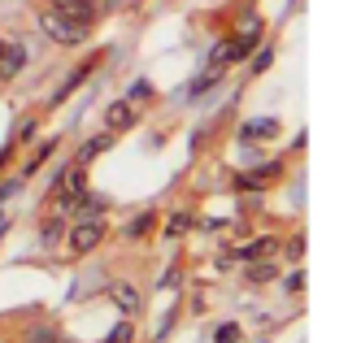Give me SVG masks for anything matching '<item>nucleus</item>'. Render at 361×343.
Here are the masks:
<instances>
[{
  "mask_svg": "<svg viewBox=\"0 0 361 343\" xmlns=\"http://www.w3.org/2000/svg\"><path fill=\"white\" fill-rule=\"evenodd\" d=\"M109 213V200L100 196V192H83L79 200L70 204V213L66 218H74V222H83V218H105Z\"/></svg>",
  "mask_w": 361,
  "mask_h": 343,
  "instance_id": "1a4fd4ad",
  "label": "nucleus"
},
{
  "mask_svg": "<svg viewBox=\"0 0 361 343\" xmlns=\"http://www.w3.org/2000/svg\"><path fill=\"white\" fill-rule=\"evenodd\" d=\"M152 230H157V213H152V208H144V213H135L131 222L122 226V239H126V244H144Z\"/></svg>",
  "mask_w": 361,
  "mask_h": 343,
  "instance_id": "9b49d317",
  "label": "nucleus"
},
{
  "mask_svg": "<svg viewBox=\"0 0 361 343\" xmlns=\"http://www.w3.org/2000/svg\"><path fill=\"white\" fill-rule=\"evenodd\" d=\"M218 83H222V74H218V70H204V74H196L192 83L183 87V100H200L204 92H214Z\"/></svg>",
  "mask_w": 361,
  "mask_h": 343,
  "instance_id": "f3484780",
  "label": "nucleus"
},
{
  "mask_svg": "<svg viewBox=\"0 0 361 343\" xmlns=\"http://www.w3.org/2000/svg\"><path fill=\"white\" fill-rule=\"evenodd\" d=\"M22 343H66V335L53 322H31L27 330H22Z\"/></svg>",
  "mask_w": 361,
  "mask_h": 343,
  "instance_id": "dca6fc26",
  "label": "nucleus"
},
{
  "mask_svg": "<svg viewBox=\"0 0 361 343\" xmlns=\"http://www.w3.org/2000/svg\"><path fill=\"white\" fill-rule=\"evenodd\" d=\"M270 61H274V48H262V52H257V61H252V74H266Z\"/></svg>",
  "mask_w": 361,
  "mask_h": 343,
  "instance_id": "a878e982",
  "label": "nucleus"
},
{
  "mask_svg": "<svg viewBox=\"0 0 361 343\" xmlns=\"http://www.w3.org/2000/svg\"><path fill=\"white\" fill-rule=\"evenodd\" d=\"M214 343H244V330H240V322H222V326L214 330Z\"/></svg>",
  "mask_w": 361,
  "mask_h": 343,
  "instance_id": "5701e85b",
  "label": "nucleus"
},
{
  "mask_svg": "<svg viewBox=\"0 0 361 343\" xmlns=\"http://www.w3.org/2000/svg\"><path fill=\"white\" fill-rule=\"evenodd\" d=\"M18 187H22V178H9V182H0V204H5V200L18 192Z\"/></svg>",
  "mask_w": 361,
  "mask_h": 343,
  "instance_id": "cd10ccee",
  "label": "nucleus"
},
{
  "mask_svg": "<svg viewBox=\"0 0 361 343\" xmlns=\"http://www.w3.org/2000/svg\"><path fill=\"white\" fill-rule=\"evenodd\" d=\"M66 213H61V208H57V213H48L44 222H39V248L44 252H53V248H61V239H66Z\"/></svg>",
  "mask_w": 361,
  "mask_h": 343,
  "instance_id": "9d476101",
  "label": "nucleus"
},
{
  "mask_svg": "<svg viewBox=\"0 0 361 343\" xmlns=\"http://www.w3.org/2000/svg\"><path fill=\"white\" fill-rule=\"evenodd\" d=\"M35 130H39V122L27 113V118H18V126H13V144H35Z\"/></svg>",
  "mask_w": 361,
  "mask_h": 343,
  "instance_id": "4be33fe9",
  "label": "nucleus"
},
{
  "mask_svg": "<svg viewBox=\"0 0 361 343\" xmlns=\"http://www.w3.org/2000/svg\"><path fill=\"white\" fill-rule=\"evenodd\" d=\"M288 256H305V235H296V239H288Z\"/></svg>",
  "mask_w": 361,
  "mask_h": 343,
  "instance_id": "c756f323",
  "label": "nucleus"
},
{
  "mask_svg": "<svg viewBox=\"0 0 361 343\" xmlns=\"http://www.w3.org/2000/svg\"><path fill=\"white\" fill-rule=\"evenodd\" d=\"M105 343H135V318H122V322L105 335Z\"/></svg>",
  "mask_w": 361,
  "mask_h": 343,
  "instance_id": "412c9836",
  "label": "nucleus"
},
{
  "mask_svg": "<svg viewBox=\"0 0 361 343\" xmlns=\"http://www.w3.org/2000/svg\"><path fill=\"white\" fill-rule=\"evenodd\" d=\"M244 174H248L252 182H262V187H270V182L283 178V161H257V166H248Z\"/></svg>",
  "mask_w": 361,
  "mask_h": 343,
  "instance_id": "6ab92c4d",
  "label": "nucleus"
},
{
  "mask_svg": "<svg viewBox=\"0 0 361 343\" xmlns=\"http://www.w3.org/2000/svg\"><path fill=\"white\" fill-rule=\"evenodd\" d=\"M274 248H279V239H274V235H257L252 244H240V248H235V261H257V256H274Z\"/></svg>",
  "mask_w": 361,
  "mask_h": 343,
  "instance_id": "2eb2a0df",
  "label": "nucleus"
},
{
  "mask_svg": "<svg viewBox=\"0 0 361 343\" xmlns=\"http://www.w3.org/2000/svg\"><path fill=\"white\" fill-rule=\"evenodd\" d=\"M279 118H248L244 126H240V144H270V139H279Z\"/></svg>",
  "mask_w": 361,
  "mask_h": 343,
  "instance_id": "0eeeda50",
  "label": "nucleus"
},
{
  "mask_svg": "<svg viewBox=\"0 0 361 343\" xmlns=\"http://www.w3.org/2000/svg\"><path fill=\"white\" fill-rule=\"evenodd\" d=\"M109 300L118 304V313H122V318H140V313H144V296H140V287L114 282V287H109Z\"/></svg>",
  "mask_w": 361,
  "mask_h": 343,
  "instance_id": "6e6552de",
  "label": "nucleus"
},
{
  "mask_svg": "<svg viewBox=\"0 0 361 343\" xmlns=\"http://www.w3.org/2000/svg\"><path fill=\"white\" fill-rule=\"evenodd\" d=\"M244 278H248V282H257V287H262V282H274V278H279V270H274V261H270V256H257V261H248V270H244Z\"/></svg>",
  "mask_w": 361,
  "mask_h": 343,
  "instance_id": "a211bd4d",
  "label": "nucleus"
},
{
  "mask_svg": "<svg viewBox=\"0 0 361 343\" xmlns=\"http://www.w3.org/2000/svg\"><path fill=\"white\" fill-rule=\"evenodd\" d=\"M231 66H235V35H222V39L209 48V61H204V70H218V74H226Z\"/></svg>",
  "mask_w": 361,
  "mask_h": 343,
  "instance_id": "f8f14e48",
  "label": "nucleus"
},
{
  "mask_svg": "<svg viewBox=\"0 0 361 343\" xmlns=\"http://www.w3.org/2000/svg\"><path fill=\"white\" fill-rule=\"evenodd\" d=\"M48 5H53V9H61L66 18H74V22H96V13H100V5H96V0H48Z\"/></svg>",
  "mask_w": 361,
  "mask_h": 343,
  "instance_id": "ddd939ff",
  "label": "nucleus"
},
{
  "mask_svg": "<svg viewBox=\"0 0 361 343\" xmlns=\"http://www.w3.org/2000/svg\"><path fill=\"white\" fill-rule=\"evenodd\" d=\"M39 31L53 39V44H61V48H79V44L92 39V26H87V22H74V18H66L61 9H53V5L39 9Z\"/></svg>",
  "mask_w": 361,
  "mask_h": 343,
  "instance_id": "f257e3e1",
  "label": "nucleus"
},
{
  "mask_svg": "<svg viewBox=\"0 0 361 343\" xmlns=\"http://www.w3.org/2000/svg\"><path fill=\"white\" fill-rule=\"evenodd\" d=\"M83 192H87V166L70 161V166H61V174H57V182H53V192H48V200H53L61 213H70V204L79 200Z\"/></svg>",
  "mask_w": 361,
  "mask_h": 343,
  "instance_id": "7ed1b4c3",
  "label": "nucleus"
},
{
  "mask_svg": "<svg viewBox=\"0 0 361 343\" xmlns=\"http://www.w3.org/2000/svg\"><path fill=\"white\" fill-rule=\"evenodd\" d=\"M105 235H109V222L105 218H83V222H70L66 226V252L70 256H87V252H96L100 244H105Z\"/></svg>",
  "mask_w": 361,
  "mask_h": 343,
  "instance_id": "f03ea898",
  "label": "nucleus"
},
{
  "mask_svg": "<svg viewBox=\"0 0 361 343\" xmlns=\"http://www.w3.org/2000/svg\"><path fill=\"white\" fill-rule=\"evenodd\" d=\"M100 57H105V52H96V57H83L79 66H74V70H70V74L61 78V83H57V92L48 96V109H61V104H66V100L74 96V87H83V83H87V74H92V70L100 66Z\"/></svg>",
  "mask_w": 361,
  "mask_h": 343,
  "instance_id": "20e7f679",
  "label": "nucleus"
},
{
  "mask_svg": "<svg viewBox=\"0 0 361 343\" xmlns=\"http://www.w3.org/2000/svg\"><path fill=\"white\" fill-rule=\"evenodd\" d=\"M31 52L27 44H13V39H0V83H13V78L27 70Z\"/></svg>",
  "mask_w": 361,
  "mask_h": 343,
  "instance_id": "39448f33",
  "label": "nucleus"
},
{
  "mask_svg": "<svg viewBox=\"0 0 361 343\" xmlns=\"http://www.w3.org/2000/svg\"><path fill=\"white\" fill-rule=\"evenodd\" d=\"M178 278H183V274H178V266H166V274H161V292H174Z\"/></svg>",
  "mask_w": 361,
  "mask_h": 343,
  "instance_id": "bb28decb",
  "label": "nucleus"
},
{
  "mask_svg": "<svg viewBox=\"0 0 361 343\" xmlns=\"http://www.w3.org/2000/svg\"><path fill=\"white\" fill-rule=\"evenodd\" d=\"M114 139H118L114 130H105V135H92V139H87V144H83L79 152H74V161H79V166H92L96 156H105V152L114 148Z\"/></svg>",
  "mask_w": 361,
  "mask_h": 343,
  "instance_id": "4468645a",
  "label": "nucleus"
},
{
  "mask_svg": "<svg viewBox=\"0 0 361 343\" xmlns=\"http://www.w3.org/2000/svg\"><path fill=\"white\" fill-rule=\"evenodd\" d=\"M188 226H192V213H170L166 218V239H178Z\"/></svg>",
  "mask_w": 361,
  "mask_h": 343,
  "instance_id": "b1692460",
  "label": "nucleus"
},
{
  "mask_svg": "<svg viewBox=\"0 0 361 343\" xmlns=\"http://www.w3.org/2000/svg\"><path fill=\"white\" fill-rule=\"evenodd\" d=\"M131 126H140V104H131V100H109L105 104V130H114V135H122V130H131Z\"/></svg>",
  "mask_w": 361,
  "mask_h": 343,
  "instance_id": "423d86ee",
  "label": "nucleus"
},
{
  "mask_svg": "<svg viewBox=\"0 0 361 343\" xmlns=\"http://www.w3.org/2000/svg\"><path fill=\"white\" fill-rule=\"evenodd\" d=\"M283 287H288V292H300V287H305V274H300V270H292V274H288V282H283Z\"/></svg>",
  "mask_w": 361,
  "mask_h": 343,
  "instance_id": "c85d7f7f",
  "label": "nucleus"
},
{
  "mask_svg": "<svg viewBox=\"0 0 361 343\" xmlns=\"http://www.w3.org/2000/svg\"><path fill=\"white\" fill-rule=\"evenodd\" d=\"M126 100H131V104H148L152 100V83H148V78H135L131 92H126Z\"/></svg>",
  "mask_w": 361,
  "mask_h": 343,
  "instance_id": "393cba45",
  "label": "nucleus"
},
{
  "mask_svg": "<svg viewBox=\"0 0 361 343\" xmlns=\"http://www.w3.org/2000/svg\"><path fill=\"white\" fill-rule=\"evenodd\" d=\"M53 148H57V139H44V144L35 148V156H31L27 166H22V182H27V178H35V174L44 170V161H48V156H53Z\"/></svg>",
  "mask_w": 361,
  "mask_h": 343,
  "instance_id": "aec40b11",
  "label": "nucleus"
}]
</instances>
